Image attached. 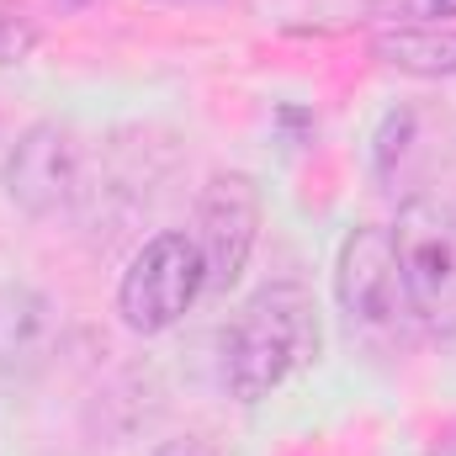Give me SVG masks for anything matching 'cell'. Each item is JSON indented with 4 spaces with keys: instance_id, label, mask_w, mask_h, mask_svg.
I'll return each instance as SVG.
<instances>
[{
    "instance_id": "cell-5",
    "label": "cell",
    "mask_w": 456,
    "mask_h": 456,
    "mask_svg": "<svg viewBox=\"0 0 456 456\" xmlns=\"http://www.w3.org/2000/svg\"><path fill=\"white\" fill-rule=\"evenodd\" d=\"M86 191V149L64 122H32L5 154V197L27 218H59Z\"/></svg>"
},
{
    "instance_id": "cell-7",
    "label": "cell",
    "mask_w": 456,
    "mask_h": 456,
    "mask_svg": "<svg viewBox=\"0 0 456 456\" xmlns=\"http://www.w3.org/2000/svg\"><path fill=\"white\" fill-rule=\"evenodd\" d=\"M59 345V314L32 287L0 292V377H32L53 361Z\"/></svg>"
},
{
    "instance_id": "cell-1",
    "label": "cell",
    "mask_w": 456,
    "mask_h": 456,
    "mask_svg": "<svg viewBox=\"0 0 456 456\" xmlns=\"http://www.w3.org/2000/svg\"><path fill=\"white\" fill-rule=\"evenodd\" d=\"M324 350V319L308 287L271 281L260 287L224 335V382L239 403H265L287 377L314 366Z\"/></svg>"
},
{
    "instance_id": "cell-3",
    "label": "cell",
    "mask_w": 456,
    "mask_h": 456,
    "mask_svg": "<svg viewBox=\"0 0 456 456\" xmlns=\"http://www.w3.org/2000/svg\"><path fill=\"white\" fill-rule=\"evenodd\" d=\"M393 249L414 319L436 335H456V208L441 197H414L398 208Z\"/></svg>"
},
{
    "instance_id": "cell-8",
    "label": "cell",
    "mask_w": 456,
    "mask_h": 456,
    "mask_svg": "<svg viewBox=\"0 0 456 456\" xmlns=\"http://www.w3.org/2000/svg\"><path fill=\"white\" fill-rule=\"evenodd\" d=\"M377 53L403 75H425V80L456 75V32H436V27H425V32H382Z\"/></svg>"
},
{
    "instance_id": "cell-11",
    "label": "cell",
    "mask_w": 456,
    "mask_h": 456,
    "mask_svg": "<svg viewBox=\"0 0 456 456\" xmlns=\"http://www.w3.org/2000/svg\"><path fill=\"white\" fill-rule=\"evenodd\" d=\"M154 456H224V452L208 446V441H197V436H186V441H165Z\"/></svg>"
},
{
    "instance_id": "cell-9",
    "label": "cell",
    "mask_w": 456,
    "mask_h": 456,
    "mask_svg": "<svg viewBox=\"0 0 456 456\" xmlns=\"http://www.w3.org/2000/svg\"><path fill=\"white\" fill-rule=\"evenodd\" d=\"M32 43H37V27L27 16H5L0 11V64H21L32 53Z\"/></svg>"
},
{
    "instance_id": "cell-2",
    "label": "cell",
    "mask_w": 456,
    "mask_h": 456,
    "mask_svg": "<svg viewBox=\"0 0 456 456\" xmlns=\"http://www.w3.org/2000/svg\"><path fill=\"white\" fill-rule=\"evenodd\" d=\"M202 292H208V260L197 239L181 228H165L133 249L117 281V314L133 335H165L191 314Z\"/></svg>"
},
{
    "instance_id": "cell-6",
    "label": "cell",
    "mask_w": 456,
    "mask_h": 456,
    "mask_svg": "<svg viewBox=\"0 0 456 456\" xmlns=\"http://www.w3.org/2000/svg\"><path fill=\"white\" fill-rule=\"evenodd\" d=\"M197 249L208 260V287L228 292L260 239V186L244 170H218L197 197Z\"/></svg>"
},
{
    "instance_id": "cell-4",
    "label": "cell",
    "mask_w": 456,
    "mask_h": 456,
    "mask_svg": "<svg viewBox=\"0 0 456 456\" xmlns=\"http://www.w3.org/2000/svg\"><path fill=\"white\" fill-rule=\"evenodd\" d=\"M335 297H340V314L350 319V330H366V335L393 340L419 324L409 287H403L398 249H393V228L366 224L345 239L340 260H335Z\"/></svg>"
},
{
    "instance_id": "cell-10",
    "label": "cell",
    "mask_w": 456,
    "mask_h": 456,
    "mask_svg": "<svg viewBox=\"0 0 456 456\" xmlns=\"http://www.w3.org/2000/svg\"><path fill=\"white\" fill-rule=\"evenodd\" d=\"M382 11H393L403 21H452L456 0H382Z\"/></svg>"
}]
</instances>
